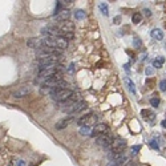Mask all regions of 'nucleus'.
Returning <instances> with one entry per match:
<instances>
[{
  "instance_id": "obj_1",
  "label": "nucleus",
  "mask_w": 166,
  "mask_h": 166,
  "mask_svg": "<svg viewBox=\"0 0 166 166\" xmlns=\"http://www.w3.org/2000/svg\"><path fill=\"white\" fill-rule=\"evenodd\" d=\"M86 108V102L85 101H65V102H61V110H64L68 114H76V113H80L82 109Z\"/></svg>"
},
{
  "instance_id": "obj_2",
  "label": "nucleus",
  "mask_w": 166,
  "mask_h": 166,
  "mask_svg": "<svg viewBox=\"0 0 166 166\" xmlns=\"http://www.w3.org/2000/svg\"><path fill=\"white\" fill-rule=\"evenodd\" d=\"M43 43L44 47L47 48H53V49H60L63 50L68 47V40H65L64 37H43Z\"/></svg>"
},
{
  "instance_id": "obj_3",
  "label": "nucleus",
  "mask_w": 166,
  "mask_h": 166,
  "mask_svg": "<svg viewBox=\"0 0 166 166\" xmlns=\"http://www.w3.org/2000/svg\"><path fill=\"white\" fill-rule=\"evenodd\" d=\"M66 85H68L66 81L60 76V73L53 76V77L48 78V80H44V82H43V86H44V88L53 89V91H56V89H64V86H66Z\"/></svg>"
},
{
  "instance_id": "obj_4",
  "label": "nucleus",
  "mask_w": 166,
  "mask_h": 166,
  "mask_svg": "<svg viewBox=\"0 0 166 166\" xmlns=\"http://www.w3.org/2000/svg\"><path fill=\"white\" fill-rule=\"evenodd\" d=\"M73 96H75V93H73L71 89H56V91L52 92V98H53L55 101H57V102H65V101H68L69 98H72Z\"/></svg>"
},
{
  "instance_id": "obj_5",
  "label": "nucleus",
  "mask_w": 166,
  "mask_h": 166,
  "mask_svg": "<svg viewBox=\"0 0 166 166\" xmlns=\"http://www.w3.org/2000/svg\"><path fill=\"white\" fill-rule=\"evenodd\" d=\"M59 72H60V65L52 66V68L40 69V72H39V77L44 78V80H48V78H50V77H53V76L59 75Z\"/></svg>"
},
{
  "instance_id": "obj_6",
  "label": "nucleus",
  "mask_w": 166,
  "mask_h": 166,
  "mask_svg": "<svg viewBox=\"0 0 166 166\" xmlns=\"http://www.w3.org/2000/svg\"><path fill=\"white\" fill-rule=\"evenodd\" d=\"M57 29H59L60 37H61L63 35L73 33V31H75V24H72L71 21H64V23H61V24L57 25Z\"/></svg>"
},
{
  "instance_id": "obj_7",
  "label": "nucleus",
  "mask_w": 166,
  "mask_h": 166,
  "mask_svg": "<svg viewBox=\"0 0 166 166\" xmlns=\"http://www.w3.org/2000/svg\"><path fill=\"white\" fill-rule=\"evenodd\" d=\"M126 146V141L125 140H122V138H116V140H113L112 141V147L113 151H116V153H121L122 154V150H124V147Z\"/></svg>"
},
{
  "instance_id": "obj_8",
  "label": "nucleus",
  "mask_w": 166,
  "mask_h": 166,
  "mask_svg": "<svg viewBox=\"0 0 166 166\" xmlns=\"http://www.w3.org/2000/svg\"><path fill=\"white\" fill-rule=\"evenodd\" d=\"M31 92H32V86L24 85V86H20V88L16 89V91L13 92V96H15L16 98H20V97H24V96H28Z\"/></svg>"
},
{
  "instance_id": "obj_9",
  "label": "nucleus",
  "mask_w": 166,
  "mask_h": 166,
  "mask_svg": "<svg viewBox=\"0 0 166 166\" xmlns=\"http://www.w3.org/2000/svg\"><path fill=\"white\" fill-rule=\"evenodd\" d=\"M27 45L29 48H36V49H41L44 47V43H43V39L41 37H32V39H28L27 41Z\"/></svg>"
},
{
  "instance_id": "obj_10",
  "label": "nucleus",
  "mask_w": 166,
  "mask_h": 166,
  "mask_svg": "<svg viewBox=\"0 0 166 166\" xmlns=\"http://www.w3.org/2000/svg\"><path fill=\"white\" fill-rule=\"evenodd\" d=\"M112 141L113 140L107 134H101V136H98V137L96 138V144L101 145V146H105V147H110Z\"/></svg>"
},
{
  "instance_id": "obj_11",
  "label": "nucleus",
  "mask_w": 166,
  "mask_h": 166,
  "mask_svg": "<svg viewBox=\"0 0 166 166\" xmlns=\"http://www.w3.org/2000/svg\"><path fill=\"white\" fill-rule=\"evenodd\" d=\"M69 16H71V13H69L68 10H61L59 13L55 15V19H56L57 21H60V23H64V21H68Z\"/></svg>"
},
{
  "instance_id": "obj_12",
  "label": "nucleus",
  "mask_w": 166,
  "mask_h": 166,
  "mask_svg": "<svg viewBox=\"0 0 166 166\" xmlns=\"http://www.w3.org/2000/svg\"><path fill=\"white\" fill-rule=\"evenodd\" d=\"M94 118H96V116H94L93 113H89V114H85L84 117H81L77 122H78V125L80 126H84V125H89Z\"/></svg>"
},
{
  "instance_id": "obj_13",
  "label": "nucleus",
  "mask_w": 166,
  "mask_h": 166,
  "mask_svg": "<svg viewBox=\"0 0 166 166\" xmlns=\"http://www.w3.org/2000/svg\"><path fill=\"white\" fill-rule=\"evenodd\" d=\"M108 132V126L105 124H97L94 125V128L92 129V133H96V134L101 136V134H107Z\"/></svg>"
},
{
  "instance_id": "obj_14",
  "label": "nucleus",
  "mask_w": 166,
  "mask_h": 166,
  "mask_svg": "<svg viewBox=\"0 0 166 166\" xmlns=\"http://www.w3.org/2000/svg\"><path fill=\"white\" fill-rule=\"evenodd\" d=\"M128 161V158H126L125 156H121L120 158H116V160H112L109 163H108V166H124V163Z\"/></svg>"
},
{
  "instance_id": "obj_15",
  "label": "nucleus",
  "mask_w": 166,
  "mask_h": 166,
  "mask_svg": "<svg viewBox=\"0 0 166 166\" xmlns=\"http://www.w3.org/2000/svg\"><path fill=\"white\" fill-rule=\"evenodd\" d=\"M72 120H73V117H68V118H65V120H61V121H59L56 124V129H57V130H61V129L66 128V126H68V124L72 121Z\"/></svg>"
},
{
  "instance_id": "obj_16",
  "label": "nucleus",
  "mask_w": 166,
  "mask_h": 166,
  "mask_svg": "<svg viewBox=\"0 0 166 166\" xmlns=\"http://www.w3.org/2000/svg\"><path fill=\"white\" fill-rule=\"evenodd\" d=\"M150 35H151V37L156 39V40H162V39H163V32L161 31L160 28H154V29H151Z\"/></svg>"
},
{
  "instance_id": "obj_17",
  "label": "nucleus",
  "mask_w": 166,
  "mask_h": 166,
  "mask_svg": "<svg viewBox=\"0 0 166 166\" xmlns=\"http://www.w3.org/2000/svg\"><path fill=\"white\" fill-rule=\"evenodd\" d=\"M80 134L81 136H91L92 134V128L89 125H84L80 128Z\"/></svg>"
},
{
  "instance_id": "obj_18",
  "label": "nucleus",
  "mask_w": 166,
  "mask_h": 166,
  "mask_svg": "<svg viewBox=\"0 0 166 166\" xmlns=\"http://www.w3.org/2000/svg\"><path fill=\"white\" fill-rule=\"evenodd\" d=\"M141 114H142V117H144L146 121H149V118H150V120L154 118V113L150 112V110H147V109H144V110H142Z\"/></svg>"
},
{
  "instance_id": "obj_19",
  "label": "nucleus",
  "mask_w": 166,
  "mask_h": 166,
  "mask_svg": "<svg viewBox=\"0 0 166 166\" xmlns=\"http://www.w3.org/2000/svg\"><path fill=\"white\" fill-rule=\"evenodd\" d=\"M163 63H165V59H163V57H157V59L153 61V66L158 69L163 65Z\"/></svg>"
},
{
  "instance_id": "obj_20",
  "label": "nucleus",
  "mask_w": 166,
  "mask_h": 166,
  "mask_svg": "<svg viewBox=\"0 0 166 166\" xmlns=\"http://www.w3.org/2000/svg\"><path fill=\"white\" fill-rule=\"evenodd\" d=\"M141 20H142V15H141V13H138V12L133 13V16H132V21L134 23V24H138V23H141Z\"/></svg>"
},
{
  "instance_id": "obj_21",
  "label": "nucleus",
  "mask_w": 166,
  "mask_h": 166,
  "mask_svg": "<svg viewBox=\"0 0 166 166\" xmlns=\"http://www.w3.org/2000/svg\"><path fill=\"white\" fill-rule=\"evenodd\" d=\"M75 17L77 20H82L85 17V12L82 10H76L75 11Z\"/></svg>"
},
{
  "instance_id": "obj_22",
  "label": "nucleus",
  "mask_w": 166,
  "mask_h": 166,
  "mask_svg": "<svg viewBox=\"0 0 166 166\" xmlns=\"http://www.w3.org/2000/svg\"><path fill=\"white\" fill-rule=\"evenodd\" d=\"M126 82H128V85H129V89H130V92L134 94L136 93V86H134V84L132 82V80H130V78H126Z\"/></svg>"
},
{
  "instance_id": "obj_23",
  "label": "nucleus",
  "mask_w": 166,
  "mask_h": 166,
  "mask_svg": "<svg viewBox=\"0 0 166 166\" xmlns=\"http://www.w3.org/2000/svg\"><path fill=\"white\" fill-rule=\"evenodd\" d=\"M150 104H151V107L157 108V107H160V98H157V97H153L150 100Z\"/></svg>"
},
{
  "instance_id": "obj_24",
  "label": "nucleus",
  "mask_w": 166,
  "mask_h": 166,
  "mask_svg": "<svg viewBox=\"0 0 166 166\" xmlns=\"http://www.w3.org/2000/svg\"><path fill=\"white\" fill-rule=\"evenodd\" d=\"M100 10L102 11L104 15L108 16V7H107V4H105V3H101V4H100Z\"/></svg>"
},
{
  "instance_id": "obj_25",
  "label": "nucleus",
  "mask_w": 166,
  "mask_h": 166,
  "mask_svg": "<svg viewBox=\"0 0 166 166\" xmlns=\"http://www.w3.org/2000/svg\"><path fill=\"white\" fill-rule=\"evenodd\" d=\"M160 89L162 92H166V80H161L160 81Z\"/></svg>"
},
{
  "instance_id": "obj_26",
  "label": "nucleus",
  "mask_w": 166,
  "mask_h": 166,
  "mask_svg": "<svg viewBox=\"0 0 166 166\" xmlns=\"http://www.w3.org/2000/svg\"><path fill=\"white\" fill-rule=\"evenodd\" d=\"M149 145H150V146L153 147V149H160V145L157 144V142L154 141V140H153V141H150V142H149Z\"/></svg>"
},
{
  "instance_id": "obj_27",
  "label": "nucleus",
  "mask_w": 166,
  "mask_h": 166,
  "mask_svg": "<svg viewBox=\"0 0 166 166\" xmlns=\"http://www.w3.org/2000/svg\"><path fill=\"white\" fill-rule=\"evenodd\" d=\"M140 149H141V146H140V145H134V146L132 147V150H133V153H134V154L137 153V151L140 150Z\"/></svg>"
},
{
  "instance_id": "obj_28",
  "label": "nucleus",
  "mask_w": 166,
  "mask_h": 166,
  "mask_svg": "<svg viewBox=\"0 0 166 166\" xmlns=\"http://www.w3.org/2000/svg\"><path fill=\"white\" fill-rule=\"evenodd\" d=\"M124 166H137V165H136V162H133V161H126V162L124 163Z\"/></svg>"
},
{
  "instance_id": "obj_29",
  "label": "nucleus",
  "mask_w": 166,
  "mask_h": 166,
  "mask_svg": "<svg viewBox=\"0 0 166 166\" xmlns=\"http://www.w3.org/2000/svg\"><path fill=\"white\" fill-rule=\"evenodd\" d=\"M134 45H136V47H138V48H140V47H141V40H140V39H137V37H136V39H134Z\"/></svg>"
},
{
  "instance_id": "obj_30",
  "label": "nucleus",
  "mask_w": 166,
  "mask_h": 166,
  "mask_svg": "<svg viewBox=\"0 0 166 166\" xmlns=\"http://www.w3.org/2000/svg\"><path fill=\"white\" fill-rule=\"evenodd\" d=\"M153 73H154V71H153V69H151V68H147V69H146V75H147V76H149V75L151 76V75H153Z\"/></svg>"
},
{
  "instance_id": "obj_31",
  "label": "nucleus",
  "mask_w": 166,
  "mask_h": 166,
  "mask_svg": "<svg viewBox=\"0 0 166 166\" xmlns=\"http://www.w3.org/2000/svg\"><path fill=\"white\" fill-rule=\"evenodd\" d=\"M17 166H25V162L24 161H19V162H17Z\"/></svg>"
},
{
  "instance_id": "obj_32",
  "label": "nucleus",
  "mask_w": 166,
  "mask_h": 166,
  "mask_svg": "<svg viewBox=\"0 0 166 166\" xmlns=\"http://www.w3.org/2000/svg\"><path fill=\"white\" fill-rule=\"evenodd\" d=\"M162 126L166 129V120H163V121H162Z\"/></svg>"
},
{
  "instance_id": "obj_33",
  "label": "nucleus",
  "mask_w": 166,
  "mask_h": 166,
  "mask_svg": "<svg viewBox=\"0 0 166 166\" xmlns=\"http://www.w3.org/2000/svg\"><path fill=\"white\" fill-rule=\"evenodd\" d=\"M145 12H146V15H147V16H150V15H151L150 11H147V10H145Z\"/></svg>"
}]
</instances>
